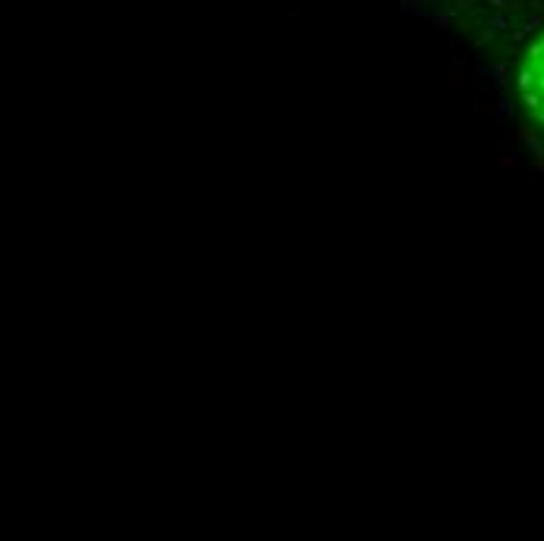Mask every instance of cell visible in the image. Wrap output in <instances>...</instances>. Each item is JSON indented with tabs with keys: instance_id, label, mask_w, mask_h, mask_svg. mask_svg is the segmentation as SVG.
Listing matches in <instances>:
<instances>
[{
	"instance_id": "1",
	"label": "cell",
	"mask_w": 544,
	"mask_h": 541,
	"mask_svg": "<svg viewBox=\"0 0 544 541\" xmlns=\"http://www.w3.org/2000/svg\"><path fill=\"white\" fill-rule=\"evenodd\" d=\"M516 85H519V94L526 100V106L544 122V35L529 44V50L519 63Z\"/></svg>"
}]
</instances>
